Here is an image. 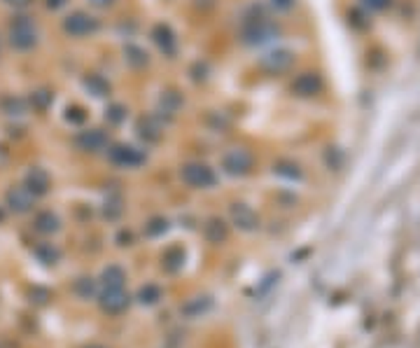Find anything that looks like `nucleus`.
Wrapping results in <instances>:
<instances>
[{"label":"nucleus","mask_w":420,"mask_h":348,"mask_svg":"<svg viewBox=\"0 0 420 348\" xmlns=\"http://www.w3.org/2000/svg\"><path fill=\"white\" fill-rule=\"evenodd\" d=\"M10 42H12L14 49L19 52H26V49H33L38 42V28L28 16H16V19L10 24Z\"/></svg>","instance_id":"nucleus-1"},{"label":"nucleus","mask_w":420,"mask_h":348,"mask_svg":"<svg viewBox=\"0 0 420 348\" xmlns=\"http://www.w3.org/2000/svg\"><path fill=\"white\" fill-rule=\"evenodd\" d=\"M64 31L70 38H87V36H92V33L99 31V19L92 16L89 12L77 10V12L68 14L64 19Z\"/></svg>","instance_id":"nucleus-2"},{"label":"nucleus","mask_w":420,"mask_h":348,"mask_svg":"<svg viewBox=\"0 0 420 348\" xmlns=\"http://www.w3.org/2000/svg\"><path fill=\"white\" fill-rule=\"evenodd\" d=\"M276 33V26L269 16L259 14V16H250L243 26V38L246 42L250 45H257V42H264V40H271V36Z\"/></svg>","instance_id":"nucleus-3"},{"label":"nucleus","mask_w":420,"mask_h":348,"mask_svg":"<svg viewBox=\"0 0 420 348\" xmlns=\"http://www.w3.org/2000/svg\"><path fill=\"white\" fill-rule=\"evenodd\" d=\"M183 178L187 185L192 187H208L215 182V175L206 164H189V166L183 169Z\"/></svg>","instance_id":"nucleus-4"},{"label":"nucleus","mask_w":420,"mask_h":348,"mask_svg":"<svg viewBox=\"0 0 420 348\" xmlns=\"http://www.w3.org/2000/svg\"><path fill=\"white\" fill-rule=\"evenodd\" d=\"M110 159L115 164H119V166H138V164L145 162V155L140 150H135L133 145H115L110 150Z\"/></svg>","instance_id":"nucleus-5"},{"label":"nucleus","mask_w":420,"mask_h":348,"mask_svg":"<svg viewBox=\"0 0 420 348\" xmlns=\"http://www.w3.org/2000/svg\"><path fill=\"white\" fill-rule=\"evenodd\" d=\"M152 38H155L157 47L161 49V52L166 54V56H173L175 49H178V40H175V33L166 24L155 26V31H152Z\"/></svg>","instance_id":"nucleus-6"},{"label":"nucleus","mask_w":420,"mask_h":348,"mask_svg":"<svg viewBox=\"0 0 420 348\" xmlns=\"http://www.w3.org/2000/svg\"><path fill=\"white\" fill-rule=\"evenodd\" d=\"M77 145L87 152H99L107 145V136L101 129H87L77 136Z\"/></svg>","instance_id":"nucleus-7"},{"label":"nucleus","mask_w":420,"mask_h":348,"mask_svg":"<svg viewBox=\"0 0 420 348\" xmlns=\"http://www.w3.org/2000/svg\"><path fill=\"white\" fill-rule=\"evenodd\" d=\"M250 166H252V157H250V152L246 150H231L229 155L224 157V169L234 175L246 173Z\"/></svg>","instance_id":"nucleus-8"},{"label":"nucleus","mask_w":420,"mask_h":348,"mask_svg":"<svg viewBox=\"0 0 420 348\" xmlns=\"http://www.w3.org/2000/svg\"><path fill=\"white\" fill-rule=\"evenodd\" d=\"M289 66H292V56H289L287 52H269V54L262 56V68L266 73H271V75L287 71Z\"/></svg>","instance_id":"nucleus-9"},{"label":"nucleus","mask_w":420,"mask_h":348,"mask_svg":"<svg viewBox=\"0 0 420 348\" xmlns=\"http://www.w3.org/2000/svg\"><path fill=\"white\" fill-rule=\"evenodd\" d=\"M8 203L10 208L16 210V213H26L33 203V194L26 190V187H16V190L8 192Z\"/></svg>","instance_id":"nucleus-10"},{"label":"nucleus","mask_w":420,"mask_h":348,"mask_svg":"<svg viewBox=\"0 0 420 348\" xmlns=\"http://www.w3.org/2000/svg\"><path fill=\"white\" fill-rule=\"evenodd\" d=\"M47 173H42L40 169H33L31 173H28V180H26V190L31 194H44L47 192Z\"/></svg>","instance_id":"nucleus-11"},{"label":"nucleus","mask_w":420,"mask_h":348,"mask_svg":"<svg viewBox=\"0 0 420 348\" xmlns=\"http://www.w3.org/2000/svg\"><path fill=\"white\" fill-rule=\"evenodd\" d=\"M38 229L40 232H52V229H56V218L52 213H42V215H38Z\"/></svg>","instance_id":"nucleus-12"},{"label":"nucleus","mask_w":420,"mask_h":348,"mask_svg":"<svg viewBox=\"0 0 420 348\" xmlns=\"http://www.w3.org/2000/svg\"><path fill=\"white\" fill-rule=\"evenodd\" d=\"M127 52H129V54H133V56H127V59L131 61V64H138V66H143L145 61H147V54L143 52V49H138V47H129Z\"/></svg>","instance_id":"nucleus-13"},{"label":"nucleus","mask_w":420,"mask_h":348,"mask_svg":"<svg viewBox=\"0 0 420 348\" xmlns=\"http://www.w3.org/2000/svg\"><path fill=\"white\" fill-rule=\"evenodd\" d=\"M87 84H94V87H96V84H99V77L92 75L87 79ZM105 91H107V84H103V89H96V96H105Z\"/></svg>","instance_id":"nucleus-14"},{"label":"nucleus","mask_w":420,"mask_h":348,"mask_svg":"<svg viewBox=\"0 0 420 348\" xmlns=\"http://www.w3.org/2000/svg\"><path fill=\"white\" fill-rule=\"evenodd\" d=\"M271 5L278 10H289L292 8V0H271Z\"/></svg>","instance_id":"nucleus-15"},{"label":"nucleus","mask_w":420,"mask_h":348,"mask_svg":"<svg viewBox=\"0 0 420 348\" xmlns=\"http://www.w3.org/2000/svg\"><path fill=\"white\" fill-rule=\"evenodd\" d=\"M89 3H92L94 8H110V5H115V0H89Z\"/></svg>","instance_id":"nucleus-16"},{"label":"nucleus","mask_w":420,"mask_h":348,"mask_svg":"<svg viewBox=\"0 0 420 348\" xmlns=\"http://www.w3.org/2000/svg\"><path fill=\"white\" fill-rule=\"evenodd\" d=\"M8 5H14V8H26V5H31L33 0H5Z\"/></svg>","instance_id":"nucleus-17"},{"label":"nucleus","mask_w":420,"mask_h":348,"mask_svg":"<svg viewBox=\"0 0 420 348\" xmlns=\"http://www.w3.org/2000/svg\"><path fill=\"white\" fill-rule=\"evenodd\" d=\"M64 5H66V0H47L49 10H59V8H64Z\"/></svg>","instance_id":"nucleus-18"},{"label":"nucleus","mask_w":420,"mask_h":348,"mask_svg":"<svg viewBox=\"0 0 420 348\" xmlns=\"http://www.w3.org/2000/svg\"><path fill=\"white\" fill-rule=\"evenodd\" d=\"M0 220H3V213H0Z\"/></svg>","instance_id":"nucleus-19"}]
</instances>
